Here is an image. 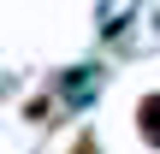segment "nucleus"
Returning <instances> with one entry per match:
<instances>
[{
  "label": "nucleus",
  "mask_w": 160,
  "mask_h": 154,
  "mask_svg": "<svg viewBox=\"0 0 160 154\" xmlns=\"http://www.w3.org/2000/svg\"><path fill=\"white\" fill-rule=\"evenodd\" d=\"M137 131H142L148 148H160V95H142L137 101Z\"/></svg>",
  "instance_id": "f257e3e1"
}]
</instances>
